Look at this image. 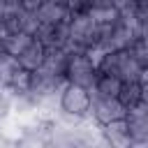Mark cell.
Segmentation results:
<instances>
[{"instance_id": "obj_1", "label": "cell", "mask_w": 148, "mask_h": 148, "mask_svg": "<svg viewBox=\"0 0 148 148\" xmlns=\"http://www.w3.org/2000/svg\"><path fill=\"white\" fill-rule=\"evenodd\" d=\"M90 106H92V92L86 86H76V83H62L58 90V109L60 113L74 125L81 118L90 116Z\"/></svg>"}, {"instance_id": "obj_2", "label": "cell", "mask_w": 148, "mask_h": 148, "mask_svg": "<svg viewBox=\"0 0 148 148\" xmlns=\"http://www.w3.org/2000/svg\"><path fill=\"white\" fill-rule=\"evenodd\" d=\"M95 76H97V58L90 51H81V49L67 51L65 69H62V79L67 83H76V86L90 88Z\"/></svg>"}, {"instance_id": "obj_3", "label": "cell", "mask_w": 148, "mask_h": 148, "mask_svg": "<svg viewBox=\"0 0 148 148\" xmlns=\"http://www.w3.org/2000/svg\"><path fill=\"white\" fill-rule=\"evenodd\" d=\"M125 123L132 136V148L148 143V102H141L136 106H130L125 111Z\"/></svg>"}, {"instance_id": "obj_4", "label": "cell", "mask_w": 148, "mask_h": 148, "mask_svg": "<svg viewBox=\"0 0 148 148\" xmlns=\"http://www.w3.org/2000/svg\"><path fill=\"white\" fill-rule=\"evenodd\" d=\"M125 116V106L118 102V97H95L92 95V106H90V118L97 125H106L116 118Z\"/></svg>"}, {"instance_id": "obj_5", "label": "cell", "mask_w": 148, "mask_h": 148, "mask_svg": "<svg viewBox=\"0 0 148 148\" xmlns=\"http://www.w3.org/2000/svg\"><path fill=\"white\" fill-rule=\"evenodd\" d=\"M99 134H102L104 146H111V148H132V136H130L125 116L116 118V120H111L106 125H99Z\"/></svg>"}, {"instance_id": "obj_6", "label": "cell", "mask_w": 148, "mask_h": 148, "mask_svg": "<svg viewBox=\"0 0 148 148\" xmlns=\"http://www.w3.org/2000/svg\"><path fill=\"white\" fill-rule=\"evenodd\" d=\"M32 39H35V35L28 32V30H9V32H5V56L18 58L30 46Z\"/></svg>"}, {"instance_id": "obj_7", "label": "cell", "mask_w": 148, "mask_h": 148, "mask_svg": "<svg viewBox=\"0 0 148 148\" xmlns=\"http://www.w3.org/2000/svg\"><path fill=\"white\" fill-rule=\"evenodd\" d=\"M44 58H46V44L44 42H39L37 37L30 42V46L18 56V58H14L23 69H30V72H35L42 62H44Z\"/></svg>"}, {"instance_id": "obj_8", "label": "cell", "mask_w": 148, "mask_h": 148, "mask_svg": "<svg viewBox=\"0 0 148 148\" xmlns=\"http://www.w3.org/2000/svg\"><path fill=\"white\" fill-rule=\"evenodd\" d=\"M118 102L125 106V111L130 106H136L141 102H148L146 99V83L143 81H123V88L118 92Z\"/></svg>"}, {"instance_id": "obj_9", "label": "cell", "mask_w": 148, "mask_h": 148, "mask_svg": "<svg viewBox=\"0 0 148 148\" xmlns=\"http://www.w3.org/2000/svg\"><path fill=\"white\" fill-rule=\"evenodd\" d=\"M39 5H42V0H18V7L23 12H37Z\"/></svg>"}, {"instance_id": "obj_10", "label": "cell", "mask_w": 148, "mask_h": 148, "mask_svg": "<svg viewBox=\"0 0 148 148\" xmlns=\"http://www.w3.org/2000/svg\"><path fill=\"white\" fill-rule=\"evenodd\" d=\"M5 56V30H0V58Z\"/></svg>"}, {"instance_id": "obj_11", "label": "cell", "mask_w": 148, "mask_h": 148, "mask_svg": "<svg viewBox=\"0 0 148 148\" xmlns=\"http://www.w3.org/2000/svg\"><path fill=\"white\" fill-rule=\"evenodd\" d=\"M132 2H136V0H132Z\"/></svg>"}]
</instances>
